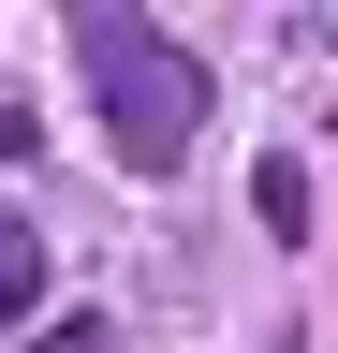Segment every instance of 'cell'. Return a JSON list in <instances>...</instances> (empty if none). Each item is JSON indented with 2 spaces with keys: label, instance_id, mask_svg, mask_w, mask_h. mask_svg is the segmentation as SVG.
I'll use <instances>...</instances> for the list:
<instances>
[{
  "label": "cell",
  "instance_id": "cell-1",
  "mask_svg": "<svg viewBox=\"0 0 338 353\" xmlns=\"http://www.w3.org/2000/svg\"><path fill=\"white\" fill-rule=\"evenodd\" d=\"M74 74H89V118H103L118 176H177V162H191V132H206V59H191L162 15L89 0V15H74Z\"/></svg>",
  "mask_w": 338,
  "mask_h": 353
},
{
  "label": "cell",
  "instance_id": "cell-2",
  "mask_svg": "<svg viewBox=\"0 0 338 353\" xmlns=\"http://www.w3.org/2000/svg\"><path fill=\"white\" fill-rule=\"evenodd\" d=\"M15 324H45V221L0 206V339H15Z\"/></svg>",
  "mask_w": 338,
  "mask_h": 353
},
{
  "label": "cell",
  "instance_id": "cell-3",
  "mask_svg": "<svg viewBox=\"0 0 338 353\" xmlns=\"http://www.w3.org/2000/svg\"><path fill=\"white\" fill-rule=\"evenodd\" d=\"M250 206H265V236L294 250V236H309V162H265V176H250Z\"/></svg>",
  "mask_w": 338,
  "mask_h": 353
}]
</instances>
